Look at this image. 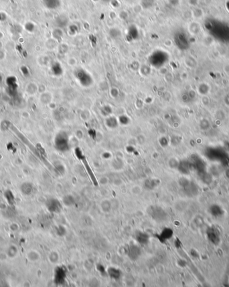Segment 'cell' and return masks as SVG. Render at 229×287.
<instances>
[{
	"label": "cell",
	"mask_w": 229,
	"mask_h": 287,
	"mask_svg": "<svg viewBox=\"0 0 229 287\" xmlns=\"http://www.w3.org/2000/svg\"><path fill=\"white\" fill-rule=\"evenodd\" d=\"M6 84L8 87V91L11 96H14L17 95L18 84L16 77L14 76H10L6 79Z\"/></svg>",
	"instance_id": "cell-1"
},
{
	"label": "cell",
	"mask_w": 229,
	"mask_h": 287,
	"mask_svg": "<svg viewBox=\"0 0 229 287\" xmlns=\"http://www.w3.org/2000/svg\"><path fill=\"white\" fill-rule=\"evenodd\" d=\"M20 190L24 195L29 196L33 191V186L29 182H25V183L22 184L21 187H20Z\"/></svg>",
	"instance_id": "cell-2"
},
{
	"label": "cell",
	"mask_w": 229,
	"mask_h": 287,
	"mask_svg": "<svg viewBox=\"0 0 229 287\" xmlns=\"http://www.w3.org/2000/svg\"><path fill=\"white\" fill-rule=\"evenodd\" d=\"M44 3L49 9H54L58 5V0H44Z\"/></svg>",
	"instance_id": "cell-3"
},
{
	"label": "cell",
	"mask_w": 229,
	"mask_h": 287,
	"mask_svg": "<svg viewBox=\"0 0 229 287\" xmlns=\"http://www.w3.org/2000/svg\"><path fill=\"white\" fill-rule=\"evenodd\" d=\"M18 254V249L16 248V246L12 245L9 247V248L7 250V255L9 257L13 258L16 256Z\"/></svg>",
	"instance_id": "cell-4"
},
{
	"label": "cell",
	"mask_w": 229,
	"mask_h": 287,
	"mask_svg": "<svg viewBox=\"0 0 229 287\" xmlns=\"http://www.w3.org/2000/svg\"><path fill=\"white\" fill-rule=\"evenodd\" d=\"M27 256H28V260H30V261H32V262L36 261V260H38L39 259V258H40V256H39L38 253L37 252L34 251V250L29 252L28 253Z\"/></svg>",
	"instance_id": "cell-5"
},
{
	"label": "cell",
	"mask_w": 229,
	"mask_h": 287,
	"mask_svg": "<svg viewBox=\"0 0 229 287\" xmlns=\"http://www.w3.org/2000/svg\"><path fill=\"white\" fill-rule=\"evenodd\" d=\"M11 126H12V124H11V123L9 121V120H4L1 123V125H0V127H1V130L6 131L7 129H9L10 127H11Z\"/></svg>",
	"instance_id": "cell-6"
},
{
	"label": "cell",
	"mask_w": 229,
	"mask_h": 287,
	"mask_svg": "<svg viewBox=\"0 0 229 287\" xmlns=\"http://www.w3.org/2000/svg\"><path fill=\"white\" fill-rule=\"evenodd\" d=\"M24 28H25V29L29 32H34V30H35V26H34V24L30 22H28L27 23H26L25 26H24Z\"/></svg>",
	"instance_id": "cell-7"
},
{
	"label": "cell",
	"mask_w": 229,
	"mask_h": 287,
	"mask_svg": "<svg viewBox=\"0 0 229 287\" xmlns=\"http://www.w3.org/2000/svg\"><path fill=\"white\" fill-rule=\"evenodd\" d=\"M20 70H21V72H22V74H23V75L24 76H29L30 71H29V70H28L27 66H23L21 67Z\"/></svg>",
	"instance_id": "cell-8"
},
{
	"label": "cell",
	"mask_w": 229,
	"mask_h": 287,
	"mask_svg": "<svg viewBox=\"0 0 229 287\" xmlns=\"http://www.w3.org/2000/svg\"><path fill=\"white\" fill-rule=\"evenodd\" d=\"M7 18V16L3 12H0V21L4 22Z\"/></svg>",
	"instance_id": "cell-9"
},
{
	"label": "cell",
	"mask_w": 229,
	"mask_h": 287,
	"mask_svg": "<svg viewBox=\"0 0 229 287\" xmlns=\"http://www.w3.org/2000/svg\"><path fill=\"white\" fill-rule=\"evenodd\" d=\"M2 81H3V77H2V76L1 74H0V83H1Z\"/></svg>",
	"instance_id": "cell-10"
}]
</instances>
